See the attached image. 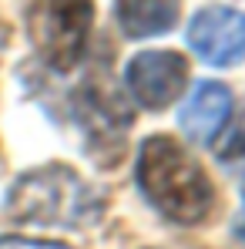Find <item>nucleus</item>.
<instances>
[{
	"instance_id": "nucleus-2",
	"label": "nucleus",
	"mask_w": 245,
	"mask_h": 249,
	"mask_svg": "<svg viewBox=\"0 0 245 249\" xmlns=\"http://www.w3.org/2000/svg\"><path fill=\"white\" fill-rule=\"evenodd\" d=\"M3 212L14 222L87 229L104 215V192L81 178L71 165L50 162L20 172L7 185Z\"/></svg>"
},
{
	"instance_id": "nucleus-11",
	"label": "nucleus",
	"mask_w": 245,
	"mask_h": 249,
	"mask_svg": "<svg viewBox=\"0 0 245 249\" xmlns=\"http://www.w3.org/2000/svg\"><path fill=\"white\" fill-rule=\"evenodd\" d=\"M235 236H239V239H245V209L239 212V219H235Z\"/></svg>"
},
{
	"instance_id": "nucleus-4",
	"label": "nucleus",
	"mask_w": 245,
	"mask_h": 249,
	"mask_svg": "<svg viewBox=\"0 0 245 249\" xmlns=\"http://www.w3.org/2000/svg\"><path fill=\"white\" fill-rule=\"evenodd\" d=\"M71 118L81 131L84 155H91L98 165H118L124 155V138L131 131V108L104 71L71 94Z\"/></svg>"
},
{
	"instance_id": "nucleus-9",
	"label": "nucleus",
	"mask_w": 245,
	"mask_h": 249,
	"mask_svg": "<svg viewBox=\"0 0 245 249\" xmlns=\"http://www.w3.org/2000/svg\"><path fill=\"white\" fill-rule=\"evenodd\" d=\"M212 145H215V155H218L222 162L245 159V98L239 105H232L229 122L222 124V131H218V138H215Z\"/></svg>"
},
{
	"instance_id": "nucleus-3",
	"label": "nucleus",
	"mask_w": 245,
	"mask_h": 249,
	"mask_svg": "<svg viewBox=\"0 0 245 249\" xmlns=\"http://www.w3.org/2000/svg\"><path fill=\"white\" fill-rule=\"evenodd\" d=\"M94 27V0H31L27 37L34 54L57 74H67L87 57Z\"/></svg>"
},
{
	"instance_id": "nucleus-5",
	"label": "nucleus",
	"mask_w": 245,
	"mask_h": 249,
	"mask_svg": "<svg viewBox=\"0 0 245 249\" xmlns=\"http://www.w3.org/2000/svg\"><path fill=\"white\" fill-rule=\"evenodd\" d=\"M124 84L141 108L162 111L181 98L188 84V61L178 51H141L128 61Z\"/></svg>"
},
{
	"instance_id": "nucleus-1",
	"label": "nucleus",
	"mask_w": 245,
	"mask_h": 249,
	"mask_svg": "<svg viewBox=\"0 0 245 249\" xmlns=\"http://www.w3.org/2000/svg\"><path fill=\"white\" fill-rule=\"evenodd\" d=\"M134 182L145 202L175 226H198L215 206V185L208 172L171 135H148L141 142Z\"/></svg>"
},
{
	"instance_id": "nucleus-8",
	"label": "nucleus",
	"mask_w": 245,
	"mask_h": 249,
	"mask_svg": "<svg viewBox=\"0 0 245 249\" xmlns=\"http://www.w3.org/2000/svg\"><path fill=\"white\" fill-rule=\"evenodd\" d=\"M181 17V0H114V20L128 41L168 34Z\"/></svg>"
},
{
	"instance_id": "nucleus-6",
	"label": "nucleus",
	"mask_w": 245,
	"mask_h": 249,
	"mask_svg": "<svg viewBox=\"0 0 245 249\" xmlns=\"http://www.w3.org/2000/svg\"><path fill=\"white\" fill-rule=\"evenodd\" d=\"M188 47L212 68L245 61V14L232 7H202L188 24Z\"/></svg>"
},
{
	"instance_id": "nucleus-7",
	"label": "nucleus",
	"mask_w": 245,
	"mask_h": 249,
	"mask_svg": "<svg viewBox=\"0 0 245 249\" xmlns=\"http://www.w3.org/2000/svg\"><path fill=\"white\" fill-rule=\"evenodd\" d=\"M229 111H232V91L222 81L205 78V81H195L185 105L178 108V128L185 131L192 145H212L222 124L229 122Z\"/></svg>"
},
{
	"instance_id": "nucleus-10",
	"label": "nucleus",
	"mask_w": 245,
	"mask_h": 249,
	"mask_svg": "<svg viewBox=\"0 0 245 249\" xmlns=\"http://www.w3.org/2000/svg\"><path fill=\"white\" fill-rule=\"evenodd\" d=\"M0 249H71L54 239H34V236H0Z\"/></svg>"
}]
</instances>
